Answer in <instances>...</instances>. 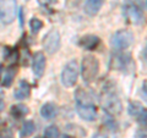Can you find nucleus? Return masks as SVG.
I'll return each mask as SVG.
<instances>
[{
    "instance_id": "obj_1",
    "label": "nucleus",
    "mask_w": 147,
    "mask_h": 138,
    "mask_svg": "<svg viewBox=\"0 0 147 138\" xmlns=\"http://www.w3.org/2000/svg\"><path fill=\"white\" fill-rule=\"evenodd\" d=\"M98 71H99V62L97 58H94L93 55L84 56L81 64V75L86 83L93 82L94 78L98 75Z\"/></svg>"
},
{
    "instance_id": "obj_2",
    "label": "nucleus",
    "mask_w": 147,
    "mask_h": 138,
    "mask_svg": "<svg viewBox=\"0 0 147 138\" xmlns=\"http://www.w3.org/2000/svg\"><path fill=\"white\" fill-rule=\"evenodd\" d=\"M102 107L104 111L109 114L110 116H117L121 113L123 105L120 99L118 98L117 93H114L112 89H105L102 94Z\"/></svg>"
},
{
    "instance_id": "obj_3",
    "label": "nucleus",
    "mask_w": 147,
    "mask_h": 138,
    "mask_svg": "<svg viewBox=\"0 0 147 138\" xmlns=\"http://www.w3.org/2000/svg\"><path fill=\"white\" fill-rule=\"evenodd\" d=\"M132 42H134V34L129 29H121L115 32L110 39L112 47L117 50H124L129 48L132 44Z\"/></svg>"
},
{
    "instance_id": "obj_4",
    "label": "nucleus",
    "mask_w": 147,
    "mask_h": 138,
    "mask_svg": "<svg viewBox=\"0 0 147 138\" xmlns=\"http://www.w3.org/2000/svg\"><path fill=\"white\" fill-rule=\"evenodd\" d=\"M77 77H79V65H77L76 60L69 61L63 68L61 83L67 88H70L77 82Z\"/></svg>"
},
{
    "instance_id": "obj_5",
    "label": "nucleus",
    "mask_w": 147,
    "mask_h": 138,
    "mask_svg": "<svg viewBox=\"0 0 147 138\" xmlns=\"http://www.w3.org/2000/svg\"><path fill=\"white\" fill-rule=\"evenodd\" d=\"M16 17V0H0V21L10 25Z\"/></svg>"
},
{
    "instance_id": "obj_6",
    "label": "nucleus",
    "mask_w": 147,
    "mask_h": 138,
    "mask_svg": "<svg viewBox=\"0 0 147 138\" xmlns=\"http://www.w3.org/2000/svg\"><path fill=\"white\" fill-rule=\"evenodd\" d=\"M43 48L49 55L55 54L60 48V34L57 29H52L43 39Z\"/></svg>"
},
{
    "instance_id": "obj_7",
    "label": "nucleus",
    "mask_w": 147,
    "mask_h": 138,
    "mask_svg": "<svg viewBox=\"0 0 147 138\" xmlns=\"http://www.w3.org/2000/svg\"><path fill=\"white\" fill-rule=\"evenodd\" d=\"M124 16L132 25H141L144 22V15L140 7L134 3H127L124 6Z\"/></svg>"
},
{
    "instance_id": "obj_8",
    "label": "nucleus",
    "mask_w": 147,
    "mask_h": 138,
    "mask_svg": "<svg viewBox=\"0 0 147 138\" xmlns=\"http://www.w3.org/2000/svg\"><path fill=\"white\" fill-rule=\"evenodd\" d=\"M131 64V56L127 53H115L110 58V67L114 70H124Z\"/></svg>"
},
{
    "instance_id": "obj_9",
    "label": "nucleus",
    "mask_w": 147,
    "mask_h": 138,
    "mask_svg": "<svg viewBox=\"0 0 147 138\" xmlns=\"http://www.w3.org/2000/svg\"><path fill=\"white\" fill-rule=\"evenodd\" d=\"M76 110H77V114L80 115V117L86 121H93L97 117V109H96L94 104L77 105Z\"/></svg>"
},
{
    "instance_id": "obj_10",
    "label": "nucleus",
    "mask_w": 147,
    "mask_h": 138,
    "mask_svg": "<svg viewBox=\"0 0 147 138\" xmlns=\"http://www.w3.org/2000/svg\"><path fill=\"white\" fill-rule=\"evenodd\" d=\"M45 58L43 53H36L34 58H33V62H32V70H33V73L37 77H42L44 70H45Z\"/></svg>"
},
{
    "instance_id": "obj_11",
    "label": "nucleus",
    "mask_w": 147,
    "mask_h": 138,
    "mask_svg": "<svg viewBox=\"0 0 147 138\" xmlns=\"http://www.w3.org/2000/svg\"><path fill=\"white\" fill-rule=\"evenodd\" d=\"M104 3V0H86L84 4V11L88 16L97 15Z\"/></svg>"
},
{
    "instance_id": "obj_12",
    "label": "nucleus",
    "mask_w": 147,
    "mask_h": 138,
    "mask_svg": "<svg viewBox=\"0 0 147 138\" xmlns=\"http://www.w3.org/2000/svg\"><path fill=\"white\" fill-rule=\"evenodd\" d=\"M30 94H31V86H30V83L27 81H20L17 88L15 89V92H13V96H15L16 99L21 100V99L28 98Z\"/></svg>"
},
{
    "instance_id": "obj_13",
    "label": "nucleus",
    "mask_w": 147,
    "mask_h": 138,
    "mask_svg": "<svg viewBox=\"0 0 147 138\" xmlns=\"http://www.w3.org/2000/svg\"><path fill=\"white\" fill-rule=\"evenodd\" d=\"M100 42V39L98 38L97 36H93V34H88V36H85L82 37L81 40H80V45L84 49L87 50H93L98 47V44Z\"/></svg>"
},
{
    "instance_id": "obj_14",
    "label": "nucleus",
    "mask_w": 147,
    "mask_h": 138,
    "mask_svg": "<svg viewBox=\"0 0 147 138\" xmlns=\"http://www.w3.org/2000/svg\"><path fill=\"white\" fill-rule=\"evenodd\" d=\"M76 103L77 105H88V104H94L93 98L90 92H87L84 88H79L76 90Z\"/></svg>"
},
{
    "instance_id": "obj_15",
    "label": "nucleus",
    "mask_w": 147,
    "mask_h": 138,
    "mask_svg": "<svg viewBox=\"0 0 147 138\" xmlns=\"http://www.w3.org/2000/svg\"><path fill=\"white\" fill-rule=\"evenodd\" d=\"M40 115L45 120H50L57 115V107L52 103H45L40 108Z\"/></svg>"
},
{
    "instance_id": "obj_16",
    "label": "nucleus",
    "mask_w": 147,
    "mask_h": 138,
    "mask_svg": "<svg viewBox=\"0 0 147 138\" xmlns=\"http://www.w3.org/2000/svg\"><path fill=\"white\" fill-rule=\"evenodd\" d=\"M36 131V125L33 121H26L24 125H22L20 132H18V135H20V138H27L32 136Z\"/></svg>"
},
{
    "instance_id": "obj_17",
    "label": "nucleus",
    "mask_w": 147,
    "mask_h": 138,
    "mask_svg": "<svg viewBox=\"0 0 147 138\" xmlns=\"http://www.w3.org/2000/svg\"><path fill=\"white\" fill-rule=\"evenodd\" d=\"M15 75H16V68L13 66L7 67L6 71H5V75H4V77H3V81H1L3 87H5V88L10 87L12 84L13 78H15Z\"/></svg>"
},
{
    "instance_id": "obj_18",
    "label": "nucleus",
    "mask_w": 147,
    "mask_h": 138,
    "mask_svg": "<svg viewBox=\"0 0 147 138\" xmlns=\"http://www.w3.org/2000/svg\"><path fill=\"white\" fill-rule=\"evenodd\" d=\"M27 114H28V108L25 107V105L18 104V105H12L11 107V115L13 117L21 119Z\"/></svg>"
},
{
    "instance_id": "obj_19",
    "label": "nucleus",
    "mask_w": 147,
    "mask_h": 138,
    "mask_svg": "<svg viewBox=\"0 0 147 138\" xmlns=\"http://www.w3.org/2000/svg\"><path fill=\"white\" fill-rule=\"evenodd\" d=\"M142 108H144V107H142L139 102H130V103H129V114H130L131 116L136 117L137 114L141 111Z\"/></svg>"
},
{
    "instance_id": "obj_20",
    "label": "nucleus",
    "mask_w": 147,
    "mask_h": 138,
    "mask_svg": "<svg viewBox=\"0 0 147 138\" xmlns=\"http://www.w3.org/2000/svg\"><path fill=\"white\" fill-rule=\"evenodd\" d=\"M30 27H31V29L32 32L36 34V33H38V32L42 29V27H43V22L39 20V18H37V17H33L31 20L30 22Z\"/></svg>"
},
{
    "instance_id": "obj_21",
    "label": "nucleus",
    "mask_w": 147,
    "mask_h": 138,
    "mask_svg": "<svg viewBox=\"0 0 147 138\" xmlns=\"http://www.w3.org/2000/svg\"><path fill=\"white\" fill-rule=\"evenodd\" d=\"M45 138H58L59 137V130L57 126H48L44 131Z\"/></svg>"
},
{
    "instance_id": "obj_22",
    "label": "nucleus",
    "mask_w": 147,
    "mask_h": 138,
    "mask_svg": "<svg viewBox=\"0 0 147 138\" xmlns=\"http://www.w3.org/2000/svg\"><path fill=\"white\" fill-rule=\"evenodd\" d=\"M136 120L140 125L147 126V109H145V108L141 109V111L137 114V116H136Z\"/></svg>"
},
{
    "instance_id": "obj_23",
    "label": "nucleus",
    "mask_w": 147,
    "mask_h": 138,
    "mask_svg": "<svg viewBox=\"0 0 147 138\" xmlns=\"http://www.w3.org/2000/svg\"><path fill=\"white\" fill-rule=\"evenodd\" d=\"M0 138H13V135L10 128H3L0 131Z\"/></svg>"
},
{
    "instance_id": "obj_24",
    "label": "nucleus",
    "mask_w": 147,
    "mask_h": 138,
    "mask_svg": "<svg viewBox=\"0 0 147 138\" xmlns=\"http://www.w3.org/2000/svg\"><path fill=\"white\" fill-rule=\"evenodd\" d=\"M135 138H147V130H140V131H137Z\"/></svg>"
},
{
    "instance_id": "obj_25",
    "label": "nucleus",
    "mask_w": 147,
    "mask_h": 138,
    "mask_svg": "<svg viewBox=\"0 0 147 138\" xmlns=\"http://www.w3.org/2000/svg\"><path fill=\"white\" fill-rule=\"evenodd\" d=\"M38 3L40 4V5L47 6V5H49V4H53V3H55V0H38Z\"/></svg>"
},
{
    "instance_id": "obj_26",
    "label": "nucleus",
    "mask_w": 147,
    "mask_h": 138,
    "mask_svg": "<svg viewBox=\"0 0 147 138\" xmlns=\"http://www.w3.org/2000/svg\"><path fill=\"white\" fill-rule=\"evenodd\" d=\"M141 55H142V60H144V61L147 64V47L144 49V52H142Z\"/></svg>"
},
{
    "instance_id": "obj_27",
    "label": "nucleus",
    "mask_w": 147,
    "mask_h": 138,
    "mask_svg": "<svg viewBox=\"0 0 147 138\" xmlns=\"http://www.w3.org/2000/svg\"><path fill=\"white\" fill-rule=\"evenodd\" d=\"M142 92H144V95H145V98L147 99V82H145L144 87H142Z\"/></svg>"
},
{
    "instance_id": "obj_28",
    "label": "nucleus",
    "mask_w": 147,
    "mask_h": 138,
    "mask_svg": "<svg viewBox=\"0 0 147 138\" xmlns=\"http://www.w3.org/2000/svg\"><path fill=\"white\" fill-rule=\"evenodd\" d=\"M92 138H107V136H104V135H100V133H97V135H94Z\"/></svg>"
},
{
    "instance_id": "obj_29",
    "label": "nucleus",
    "mask_w": 147,
    "mask_h": 138,
    "mask_svg": "<svg viewBox=\"0 0 147 138\" xmlns=\"http://www.w3.org/2000/svg\"><path fill=\"white\" fill-rule=\"evenodd\" d=\"M61 138H74V137H71V136H69V135H64Z\"/></svg>"
},
{
    "instance_id": "obj_30",
    "label": "nucleus",
    "mask_w": 147,
    "mask_h": 138,
    "mask_svg": "<svg viewBox=\"0 0 147 138\" xmlns=\"http://www.w3.org/2000/svg\"><path fill=\"white\" fill-rule=\"evenodd\" d=\"M1 71H3V65L0 64V77H1Z\"/></svg>"
},
{
    "instance_id": "obj_31",
    "label": "nucleus",
    "mask_w": 147,
    "mask_h": 138,
    "mask_svg": "<svg viewBox=\"0 0 147 138\" xmlns=\"http://www.w3.org/2000/svg\"><path fill=\"white\" fill-rule=\"evenodd\" d=\"M0 100H3V92L0 90Z\"/></svg>"
}]
</instances>
